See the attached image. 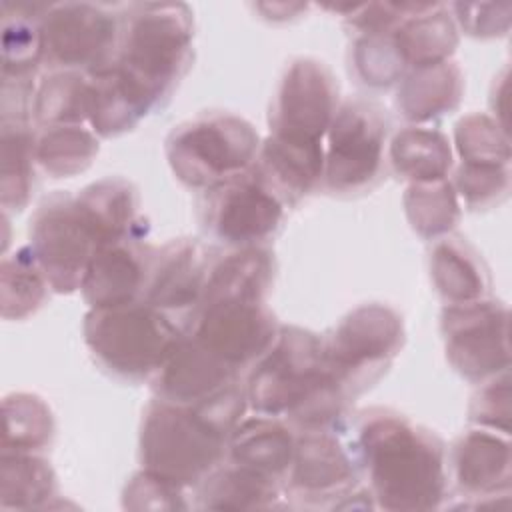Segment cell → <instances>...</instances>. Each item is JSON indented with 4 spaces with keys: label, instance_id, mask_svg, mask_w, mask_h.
<instances>
[{
    "label": "cell",
    "instance_id": "6da1fadb",
    "mask_svg": "<svg viewBox=\"0 0 512 512\" xmlns=\"http://www.w3.org/2000/svg\"><path fill=\"white\" fill-rule=\"evenodd\" d=\"M352 450L368 476L376 508L424 512L440 508L448 490L444 442L392 408L362 410Z\"/></svg>",
    "mask_w": 512,
    "mask_h": 512
},
{
    "label": "cell",
    "instance_id": "7a4b0ae2",
    "mask_svg": "<svg viewBox=\"0 0 512 512\" xmlns=\"http://www.w3.org/2000/svg\"><path fill=\"white\" fill-rule=\"evenodd\" d=\"M244 390L256 414L288 418L300 432L336 428L350 400L326 364L322 336L300 326L278 328Z\"/></svg>",
    "mask_w": 512,
    "mask_h": 512
},
{
    "label": "cell",
    "instance_id": "3957f363",
    "mask_svg": "<svg viewBox=\"0 0 512 512\" xmlns=\"http://www.w3.org/2000/svg\"><path fill=\"white\" fill-rule=\"evenodd\" d=\"M194 20L182 2H140L120 14L112 66L150 114L162 106L192 64Z\"/></svg>",
    "mask_w": 512,
    "mask_h": 512
},
{
    "label": "cell",
    "instance_id": "277c9868",
    "mask_svg": "<svg viewBox=\"0 0 512 512\" xmlns=\"http://www.w3.org/2000/svg\"><path fill=\"white\" fill-rule=\"evenodd\" d=\"M228 434L198 408L154 398L140 422L142 470L182 488H196L226 458Z\"/></svg>",
    "mask_w": 512,
    "mask_h": 512
},
{
    "label": "cell",
    "instance_id": "5b68a950",
    "mask_svg": "<svg viewBox=\"0 0 512 512\" xmlns=\"http://www.w3.org/2000/svg\"><path fill=\"white\" fill-rule=\"evenodd\" d=\"M94 360L122 380L152 378L166 362L184 328L144 300L90 308L82 324Z\"/></svg>",
    "mask_w": 512,
    "mask_h": 512
},
{
    "label": "cell",
    "instance_id": "8992f818",
    "mask_svg": "<svg viewBox=\"0 0 512 512\" xmlns=\"http://www.w3.org/2000/svg\"><path fill=\"white\" fill-rule=\"evenodd\" d=\"M260 144L256 128L246 118L232 112H202L170 130L164 152L184 186L206 192L252 168Z\"/></svg>",
    "mask_w": 512,
    "mask_h": 512
},
{
    "label": "cell",
    "instance_id": "52a82bcc",
    "mask_svg": "<svg viewBox=\"0 0 512 512\" xmlns=\"http://www.w3.org/2000/svg\"><path fill=\"white\" fill-rule=\"evenodd\" d=\"M404 340L402 316L382 302L360 304L322 338L326 364L350 398L386 372Z\"/></svg>",
    "mask_w": 512,
    "mask_h": 512
},
{
    "label": "cell",
    "instance_id": "ba28073f",
    "mask_svg": "<svg viewBox=\"0 0 512 512\" xmlns=\"http://www.w3.org/2000/svg\"><path fill=\"white\" fill-rule=\"evenodd\" d=\"M388 124L382 110L366 100H346L338 106L324 148L326 190L358 194L370 190L384 166Z\"/></svg>",
    "mask_w": 512,
    "mask_h": 512
},
{
    "label": "cell",
    "instance_id": "9c48e42d",
    "mask_svg": "<svg viewBox=\"0 0 512 512\" xmlns=\"http://www.w3.org/2000/svg\"><path fill=\"white\" fill-rule=\"evenodd\" d=\"M120 14L94 2L50 4L42 18V64L48 70L94 74L118 50Z\"/></svg>",
    "mask_w": 512,
    "mask_h": 512
},
{
    "label": "cell",
    "instance_id": "30bf717a",
    "mask_svg": "<svg viewBox=\"0 0 512 512\" xmlns=\"http://www.w3.org/2000/svg\"><path fill=\"white\" fill-rule=\"evenodd\" d=\"M28 232V246L50 288L58 294L80 290L86 266L100 242L76 196L66 192L48 196L36 208Z\"/></svg>",
    "mask_w": 512,
    "mask_h": 512
},
{
    "label": "cell",
    "instance_id": "8fae6325",
    "mask_svg": "<svg viewBox=\"0 0 512 512\" xmlns=\"http://www.w3.org/2000/svg\"><path fill=\"white\" fill-rule=\"evenodd\" d=\"M440 332L452 368L470 382H484L510 366L508 308L496 300L446 304Z\"/></svg>",
    "mask_w": 512,
    "mask_h": 512
},
{
    "label": "cell",
    "instance_id": "7c38bea8",
    "mask_svg": "<svg viewBox=\"0 0 512 512\" xmlns=\"http://www.w3.org/2000/svg\"><path fill=\"white\" fill-rule=\"evenodd\" d=\"M284 202L254 168L204 192L202 224L206 232L230 248L260 246L276 234L284 218Z\"/></svg>",
    "mask_w": 512,
    "mask_h": 512
},
{
    "label": "cell",
    "instance_id": "4fadbf2b",
    "mask_svg": "<svg viewBox=\"0 0 512 512\" xmlns=\"http://www.w3.org/2000/svg\"><path fill=\"white\" fill-rule=\"evenodd\" d=\"M338 106V84L330 68L316 58H294L286 66L270 104V134L322 142Z\"/></svg>",
    "mask_w": 512,
    "mask_h": 512
},
{
    "label": "cell",
    "instance_id": "5bb4252c",
    "mask_svg": "<svg viewBox=\"0 0 512 512\" xmlns=\"http://www.w3.org/2000/svg\"><path fill=\"white\" fill-rule=\"evenodd\" d=\"M278 328L266 302L228 300L198 306L186 334L240 374L270 348Z\"/></svg>",
    "mask_w": 512,
    "mask_h": 512
},
{
    "label": "cell",
    "instance_id": "9a60e30c",
    "mask_svg": "<svg viewBox=\"0 0 512 512\" xmlns=\"http://www.w3.org/2000/svg\"><path fill=\"white\" fill-rule=\"evenodd\" d=\"M360 466L352 446H346L334 428L302 430L296 436L294 456L286 472V490L302 504L320 506L350 496L356 490Z\"/></svg>",
    "mask_w": 512,
    "mask_h": 512
},
{
    "label": "cell",
    "instance_id": "2e32d148",
    "mask_svg": "<svg viewBox=\"0 0 512 512\" xmlns=\"http://www.w3.org/2000/svg\"><path fill=\"white\" fill-rule=\"evenodd\" d=\"M210 266V252L202 242L170 240L152 254L142 300L170 318L174 314L192 318L202 300Z\"/></svg>",
    "mask_w": 512,
    "mask_h": 512
},
{
    "label": "cell",
    "instance_id": "e0dca14e",
    "mask_svg": "<svg viewBox=\"0 0 512 512\" xmlns=\"http://www.w3.org/2000/svg\"><path fill=\"white\" fill-rule=\"evenodd\" d=\"M448 478L452 476L462 496L476 500V508L486 502L498 506V498H508L512 486L510 442L506 434L474 428L460 434L448 456Z\"/></svg>",
    "mask_w": 512,
    "mask_h": 512
},
{
    "label": "cell",
    "instance_id": "ac0fdd59",
    "mask_svg": "<svg viewBox=\"0 0 512 512\" xmlns=\"http://www.w3.org/2000/svg\"><path fill=\"white\" fill-rule=\"evenodd\" d=\"M154 248L144 238L102 244L90 258L80 292L90 308L142 300Z\"/></svg>",
    "mask_w": 512,
    "mask_h": 512
},
{
    "label": "cell",
    "instance_id": "d6986e66",
    "mask_svg": "<svg viewBox=\"0 0 512 512\" xmlns=\"http://www.w3.org/2000/svg\"><path fill=\"white\" fill-rule=\"evenodd\" d=\"M238 372L202 348L184 330L182 338L150 378L156 398L198 406L238 380Z\"/></svg>",
    "mask_w": 512,
    "mask_h": 512
},
{
    "label": "cell",
    "instance_id": "ffe728a7",
    "mask_svg": "<svg viewBox=\"0 0 512 512\" xmlns=\"http://www.w3.org/2000/svg\"><path fill=\"white\" fill-rule=\"evenodd\" d=\"M252 168L284 204H296L322 182L324 146L270 134Z\"/></svg>",
    "mask_w": 512,
    "mask_h": 512
},
{
    "label": "cell",
    "instance_id": "44dd1931",
    "mask_svg": "<svg viewBox=\"0 0 512 512\" xmlns=\"http://www.w3.org/2000/svg\"><path fill=\"white\" fill-rule=\"evenodd\" d=\"M76 202L96 232L100 246L144 238L148 230L138 212V188L126 178L108 176L92 182L76 194Z\"/></svg>",
    "mask_w": 512,
    "mask_h": 512
},
{
    "label": "cell",
    "instance_id": "7402d4cb",
    "mask_svg": "<svg viewBox=\"0 0 512 512\" xmlns=\"http://www.w3.org/2000/svg\"><path fill=\"white\" fill-rule=\"evenodd\" d=\"M296 446V434L276 416L242 418L228 436L226 460L284 480Z\"/></svg>",
    "mask_w": 512,
    "mask_h": 512
},
{
    "label": "cell",
    "instance_id": "603a6c76",
    "mask_svg": "<svg viewBox=\"0 0 512 512\" xmlns=\"http://www.w3.org/2000/svg\"><path fill=\"white\" fill-rule=\"evenodd\" d=\"M394 48L406 70L450 60L458 46V26L450 8L436 2L418 6L392 30Z\"/></svg>",
    "mask_w": 512,
    "mask_h": 512
},
{
    "label": "cell",
    "instance_id": "cb8c5ba5",
    "mask_svg": "<svg viewBox=\"0 0 512 512\" xmlns=\"http://www.w3.org/2000/svg\"><path fill=\"white\" fill-rule=\"evenodd\" d=\"M464 94V76L456 62L446 60L432 66L408 70L398 82L396 108L420 126L454 112Z\"/></svg>",
    "mask_w": 512,
    "mask_h": 512
},
{
    "label": "cell",
    "instance_id": "d4e9b609",
    "mask_svg": "<svg viewBox=\"0 0 512 512\" xmlns=\"http://www.w3.org/2000/svg\"><path fill=\"white\" fill-rule=\"evenodd\" d=\"M274 280V256L262 246L234 248L212 262L198 306L212 302H266Z\"/></svg>",
    "mask_w": 512,
    "mask_h": 512
},
{
    "label": "cell",
    "instance_id": "484cf974",
    "mask_svg": "<svg viewBox=\"0 0 512 512\" xmlns=\"http://www.w3.org/2000/svg\"><path fill=\"white\" fill-rule=\"evenodd\" d=\"M430 278L446 304L486 298L490 276L484 260L464 238L442 236L430 250Z\"/></svg>",
    "mask_w": 512,
    "mask_h": 512
},
{
    "label": "cell",
    "instance_id": "4316f807",
    "mask_svg": "<svg viewBox=\"0 0 512 512\" xmlns=\"http://www.w3.org/2000/svg\"><path fill=\"white\" fill-rule=\"evenodd\" d=\"M194 490L198 508L256 510L276 506L280 480L224 458Z\"/></svg>",
    "mask_w": 512,
    "mask_h": 512
},
{
    "label": "cell",
    "instance_id": "83f0119b",
    "mask_svg": "<svg viewBox=\"0 0 512 512\" xmlns=\"http://www.w3.org/2000/svg\"><path fill=\"white\" fill-rule=\"evenodd\" d=\"M50 4L2 2V78H34L42 64V18Z\"/></svg>",
    "mask_w": 512,
    "mask_h": 512
},
{
    "label": "cell",
    "instance_id": "f1b7e54d",
    "mask_svg": "<svg viewBox=\"0 0 512 512\" xmlns=\"http://www.w3.org/2000/svg\"><path fill=\"white\" fill-rule=\"evenodd\" d=\"M392 168L410 184L444 180L452 170V148L436 128L406 126L398 130L388 150Z\"/></svg>",
    "mask_w": 512,
    "mask_h": 512
},
{
    "label": "cell",
    "instance_id": "f546056e",
    "mask_svg": "<svg viewBox=\"0 0 512 512\" xmlns=\"http://www.w3.org/2000/svg\"><path fill=\"white\" fill-rule=\"evenodd\" d=\"M56 490V474L40 454L0 452V508H44L56 498Z\"/></svg>",
    "mask_w": 512,
    "mask_h": 512
},
{
    "label": "cell",
    "instance_id": "4dcf8cb0",
    "mask_svg": "<svg viewBox=\"0 0 512 512\" xmlns=\"http://www.w3.org/2000/svg\"><path fill=\"white\" fill-rule=\"evenodd\" d=\"M32 122H0V204L2 212L26 208L34 190Z\"/></svg>",
    "mask_w": 512,
    "mask_h": 512
},
{
    "label": "cell",
    "instance_id": "1f68e13d",
    "mask_svg": "<svg viewBox=\"0 0 512 512\" xmlns=\"http://www.w3.org/2000/svg\"><path fill=\"white\" fill-rule=\"evenodd\" d=\"M90 76L74 70H50L34 92L32 118L40 128L88 122Z\"/></svg>",
    "mask_w": 512,
    "mask_h": 512
},
{
    "label": "cell",
    "instance_id": "d6a6232c",
    "mask_svg": "<svg viewBox=\"0 0 512 512\" xmlns=\"http://www.w3.org/2000/svg\"><path fill=\"white\" fill-rule=\"evenodd\" d=\"M90 76L88 124L100 138H114L132 130L146 110L128 90L116 68L110 64Z\"/></svg>",
    "mask_w": 512,
    "mask_h": 512
},
{
    "label": "cell",
    "instance_id": "836d02e7",
    "mask_svg": "<svg viewBox=\"0 0 512 512\" xmlns=\"http://www.w3.org/2000/svg\"><path fill=\"white\" fill-rule=\"evenodd\" d=\"M98 150V136L82 124L46 126L34 138L36 164L52 178H72L84 172Z\"/></svg>",
    "mask_w": 512,
    "mask_h": 512
},
{
    "label": "cell",
    "instance_id": "e575fe53",
    "mask_svg": "<svg viewBox=\"0 0 512 512\" xmlns=\"http://www.w3.org/2000/svg\"><path fill=\"white\" fill-rule=\"evenodd\" d=\"M4 434L2 452L46 450L54 438V416L50 406L36 394L14 392L2 402Z\"/></svg>",
    "mask_w": 512,
    "mask_h": 512
},
{
    "label": "cell",
    "instance_id": "d590c367",
    "mask_svg": "<svg viewBox=\"0 0 512 512\" xmlns=\"http://www.w3.org/2000/svg\"><path fill=\"white\" fill-rule=\"evenodd\" d=\"M402 202L410 228L426 240L448 236L460 222L458 194L448 178L410 184Z\"/></svg>",
    "mask_w": 512,
    "mask_h": 512
},
{
    "label": "cell",
    "instance_id": "8d00e7d4",
    "mask_svg": "<svg viewBox=\"0 0 512 512\" xmlns=\"http://www.w3.org/2000/svg\"><path fill=\"white\" fill-rule=\"evenodd\" d=\"M48 280L30 246L4 256L0 264V308L4 320H24L46 300Z\"/></svg>",
    "mask_w": 512,
    "mask_h": 512
},
{
    "label": "cell",
    "instance_id": "74e56055",
    "mask_svg": "<svg viewBox=\"0 0 512 512\" xmlns=\"http://www.w3.org/2000/svg\"><path fill=\"white\" fill-rule=\"evenodd\" d=\"M456 152L464 164L510 166V142L506 128L484 112L466 114L454 130Z\"/></svg>",
    "mask_w": 512,
    "mask_h": 512
},
{
    "label": "cell",
    "instance_id": "f35d334b",
    "mask_svg": "<svg viewBox=\"0 0 512 512\" xmlns=\"http://www.w3.org/2000/svg\"><path fill=\"white\" fill-rule=\"evenodd\" d=\"M352 66L360 82L370 88H390L408 72L394 48L392 32L358 36L352 48Z\"/></svg>",
    "mask_w": 512,
    "mask_h": 512
},
{
    "label": "cell",
    "instance_id": "ab89813d",
    "mask_svg": "<svg viewBox=\"0 0 512 512\" xmlns=\"http://www.w3.org/2000/svg\"><path fill=\"white\" fill-rule=\"evenodd\" d=\"M452 186L470 208H490L502 202L510 192V166L460 162Z\"/></svg>",
    "mask_w": 512,
    "mask_h": 512
},
{
    "label": "cell",
    "instance_id": "60d3db41",
    "mask_svg": "<svg viewBox=\"0 0 512 512\" xmlns=\"http://www.w3.org/2000/svg\"><path fill=\"white\" fill-rule=\"evenodd\" d=\"M472 396L468 416L478 428L494 430L500 434L510 432V376L508 370L484 382Z\"/></svg>",
    "mask_w": 512,
    "mask_h": 512
},
{
    "label": "cell",
    "instance_id": "b9f144b4",
    "mask_svg": "<svg viewBox=\"0 0 512 512\" xmlns=\"http://www.w3.org/2000/svg\"><path fill=\"white\" fill-rule=\"evenodd\" d=\"M186 490L146 472H136L124 486L122 506L126 510H182L190 504L184 500Z\"/></svg>",
    "mask_w": 512,
    "mask_h": 512
},
{
    "label": "cell",
    "instance_id": "7bdbcfd3",
    "mask_svg": "<svg viewBox=\"0 0 512 512\" xmlns=\"http://www.w3.org/2000/svg\"><path fill=\"white\" fill-rule=\"evenodd\" d=\"M418 2H368V4H336L326 6L344 16V20L362 34H390Z\"/></svg>",
    "mask_w": 512,
    "mask_h": 512
},
{
    "label": "cell",
    "instance_id": "ee69618b",
    "mask_svg": "<svg viewBox=\"0 0 512 512\" xmlns=\"http://www.w3.org/2000/svg\"><path fill=\"white\" fill-rule=\"evenodd\" d=\"M454 10V22L466 34L474 38H494L504 36L510 28V4H490V2H456L450 6Z\"/></svg>",
    "mask_w": 512,
    "mask_h": 512
}]
</instances>
